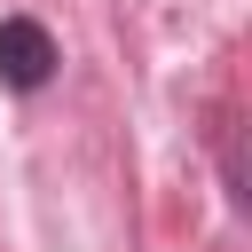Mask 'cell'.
<instances>
[{"label": "cell", "instance_id": "2", "mask_svg": "<svg viewBox=\"0 0 252 252\" xmlns=\"http://www.w3.org/2000/svg\"><path fill=\"white\" fill-rule=\"evenodd\" d=\"M213 158H220V189H228V205L244 213V205H252V181H244V126H236V110H213Z\"/></svg>", "mask_w": 252, "mask_h": 252}, {"label": "cell", "instance_id": "1", "mask_svg": "<svg viewBox=\"0 0 252 252\" xmlns=\"http://www.w3.org/2000/svg\"><path fill=\"white\" fill-rule=\"evenodd\" d=\"M55 63H63V47H55V32L39 16H0V87L39 94L55 79Z\"/></svg>", "mask_w": 252, "mask_h": 252}]
</instances>
